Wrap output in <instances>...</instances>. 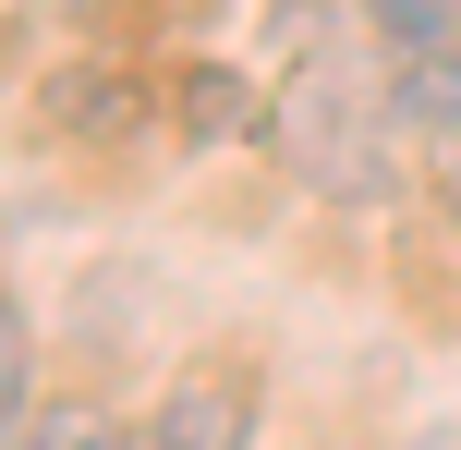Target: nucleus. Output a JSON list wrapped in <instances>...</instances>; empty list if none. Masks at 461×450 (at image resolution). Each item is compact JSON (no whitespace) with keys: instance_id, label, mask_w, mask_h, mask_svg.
Listing matches in <instances>:
<instances>
[{"instance_id":"nucleus-1","label":"nucleus","mask_w":461,"mask_h":450,"mask_svg":"<svg viewBox=\"0 0 461 450\" xmlns=\"http://www.w3.org/2000/svg\"><path fill=\"white\" fill-rule=\"evenodd\" d=\"M389 97L376 86H352L340 61H316V49H303L292 61V86L267 97V146H279V170H292L303 195H328V207H389Z\"/></svg>"},{"instance_id":"nucleus-2","label":"nucleus","mask_w":461,"mask_h":450,"mask_svg":"<svg viewBox=\"0 0 461 450\" xmlns=\"http://www.w3.org/2000/svg\"><path fill=\"white\" fill-rule=\"evenodd\" d=\"M146 438L158 450H255V365H219V354L183 365L146 414Z\"/></svg>"},{"instance_id":"nucleus-3","label":"nucleus","mask_w":461,"mask_h":450,"mask_svg":"<svg viewBox=\"0 0 461 450\" xmlns=\"http://www.w3.org/2000/svg\"><path fill=\"white\" fill-rule=\"evenodd\" d=\"M389 122L413 146H438V159H461V37H425V49H389Z\"/></svg>"},{"instance_id":"nucleus-4","label":"nucleus","mask_w":461,"mask_h":450,"mask_svg":"<svg viewBox=\"0 0 461 450\" xmlns=\"http://www.w3.org/2000/svg\"><path fill=\"white\" fill-rule=\"evenodd\" d=\"M37 122H49V134H73V146H122V134L146 122V86H134L122 61H73V73H49V86H37Z\"/></svg>"},{"instance_id":"nucleus-5","label":"nucleus","mask_w":461,"mask_h":450,"mask_svg":"<svg viewBox=\"0 0 461 450\" xmlns=\"http://www.w3.org/2000/svg\"><path fill=\"white\" fill-rule=\"evenodd\" d=\"M267 97L279 86H255V73H230V61H194L183 86H170V110H183L194 146H267Z\"/></svg>"},{"instance_id":"nucleus-6","label":"nucleus","mask_w":461,"mask_h":450,"mask_svg":"<svg viewBox=\"0 0 461 450\" xmlns=\"http://www.w3.org/2000/svg\"><path fill=\"white\" fill-rule=\"evenodd\" d=\"M13 450H158V438H146V427H110L97 402H37Z\"/></svg>"},{"instance_id":"nucleus-7","label":"nucleus","mask_w":461,"mask_h":450,"mask_svg":"<svg viewBox=\"0 0 461 450\" xmlns=\"http://www.w3.org/2000/svg\"><path fill=\"white\" fill-rule=\"evenodd\" d=\"M24 414H37V329H24V305L0 292V450L24 438Z\"/></svg>"},{"instance_id":"nucleus-8","label":"nucleus","mask_w":461,"mask_h":450,"mask_svg":"<svg viewBox=\"0 0 461 450\" xmlns=\"http://www.w3.org/2000/svg\"><path fill=\"white\" fill-rule=\"evenodd\" d=\"M389 49H425V37H461V0H365Z\"/></svg>"}]
</instances>
